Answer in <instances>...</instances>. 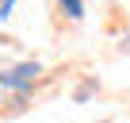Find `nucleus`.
<instances>
[{
	"instance_id": "nucleus-1",
	"label": "nucleus",
	"mask_w": 130,
	"mask_h": 123,
	"mask_svg": "<svg viewBox=\"0 0 130 123\" xmlns=\"http://www.w3.org/2000/svg\"><path fill=\"white\" fill-rule=\"evenodd\" d=\"M38 73H42V69H38V61H23V66H15V69H8V73H0V85L19 92V89H27Z\"/></svg>"
},
{
	"instance_id": "nucleus-2",
	"label": "nucleus",
	"mask_w": 130,
	"mask_h": 123,
	"mask_svg": "<svg viewBox=\"0 0 130 123\" xmlns=\"http://www.w3.org/2000/svg\"><path fill=\"white\" fill-rule=\"evenodd\" d=\"M61 12L69 16V19H80V16H84V8H80V0H61Z\"/></svg>"
}]
</instances>
